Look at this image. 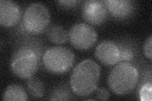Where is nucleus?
Listing matches in <instances>:
<instances>
[{"label":"nucleus","instance_id":"f3484780","mask_svg":"<svg viewBox=\"0 0 152 101\" xmlns=\"http://www.w3.org/2000/svg\"><path fill=\"white\" fill-rule=\"evenodd\" d=\"M95 92V97L96 100H108L110 97V93L108 91L104 88H97Z\"/></svg>","mask_w":152,"mask_h":101},{"label":"nucleus","instance_id":"9d476101","mask_svg":"<svg viewBox=\"0 0 152 101\" xmlns=\"http://www.w3.org/2000/svg\"><path fill=\"white\" fill-rule=\"evenodd\" d=\"M108 11L117 19H126L134 13L136 6L131 0H107L104 1Z\"/></svg>","mask_w":152,"mask_h":101},{"label":"nucleus","instance_id":"6ab92c4d","mask_svg":"<svg viewBox=\"0 0 152 101\" xmlns=\"http://www.w3.org/2000/svg\"><path fill=\"white\" fill-rule=\"evenodd\" d=\"M80 2V1L77 0H68V1H58V3L61 6L64 7H73Z\"/></svg>","mask_w":152,"mask_h":101},{"label":"nucleus","instance_id":"39448f33","mask_svg":"<svg viewBox=\"0 0 152 101\" xmlns=\"http://www.w3.org/2000/svg\"><path fill=\"white\" fill-rule=\"evenodd\" d=\"M50 15L48 9L44 4H31L23 15L22 25L23 30L31 34H39L48 27Z\"/></svg>","mask_w":152,"mask_h":101},{"label":"nucleus","instance_id":"f8f14e48","mask_svg":"<svg viewBox=\"0 0 152 101\" xmlns=\"http://www.w3.org/2000/svg\"><path fill=\"white\" fill-rule=\"evenodd\" d=\"M47 37L49 40L57 44L65 43L68 39V33L65 28L61 25H53L47 30Z\"/></svg>","mask_w":152,"mask_h":101},{"label":"nucleus","instance_id":"a211bd4d","mask_svg":"<svg viewBox=\"0 0 152 101\" xmlns=\"http://www.w3.org/2000/svg\"><path fill=\"white\" fill-rule=\"evenodd\" d=\"M151 46H152V36L150 35L148 39L146 40L143 46V51H144L145 55L150 60H151V57H152Z\"/></svg>","mask_w":152,"mask_h":101},{"label":"nucleus","instance_id":"7ed1b4c3","mask_svg":"<svg viewBox=\"0 0 152 101\" xmlns=\"http://www.w3.org/2000/svg\"><path fill=\"white\" fill-rule=\"evenodd\" d=\"M139 76L138 71L134 65L128 62H121L109 74L108 86L116 94H127L136 88Z\"/></svg>","mask_w":152,"mask_h":101},{"label":"nucleus","instance_id":"f03ea898","mask_svg":"<svg viewBox=\"0 0 152 101\" xmlns=\"http://www.w3.org/2000/svg\"><path fill=\"white\" fill-rule=\"evenodd\" d=\"M41 51L29 42L18 47L11 58V69L18 77L28 79L38 70Z\"/></svg>","mask_w":152,"mask_h":101},{"label":"nucleus","instance_id":"ddd939ff","mask_svg":"<svg viewBox=\"0 0 152 101\" xmlns=\"http://www.w3.org/2000/svg\"><path fill=\"white\" fill-rule=\"evenodd\" d=\"M27 89L28 92L34 98H41L45 94V85L43 82L37 77H32L28 78Z\"/></svg>","mask_w":152,"mask_h":101},{"label":"nucleus","instance_id":"0eeeda50","mask_svg":"<svg viewBox=\"0 0 152 101\" xmlns=\"http://www.w3.org/2000/svg\"><path fill=\"white\" fill-rule=\"evenodd\" d=\"M108 12L104 1L89 0L84 3L83 17L86 22L91 25H99L106 20Z\"/></svg>","mask_w":152,"mask_h":101},{"label":"nucleus","instance_id":"4468645a","mask_svg":"<svg viewBox=\"0 0 152 101\" xmlns=\"http://www.w3.org/2000/svg\"><path fill=\"white\" fill-rule=\"evenodd\" d=\"M118 49H119V60L118 62H129L133 60L134 57V52L132 48L124 43H120L118 44Z\"/></svg>","mask_w":152,"mask_h":101},{"label":"nucleus","instance_id":"2eb2a0df","mask_svg":"<svg viewBox=\"0 0 152 101\" xmlns=\"http://www.w3.org/2000/svg\"><path fill=\"white\" fill-rule=\"evenodd\" d=\"M151 84H146L141 86L140 91V99L142 101H151Z\"/></svg>","mask_w":152,"mask_h":101},{"label":"nucleus","instance_id":"423d86ee","mask_svg":"<svg viewBox=\"0 0 152 101\" xmlns=\"http://www.w3.org/2000/svg\"><path fill=\"white\" fill-rule=\"evenodd\" d=\"M98 35L94 28L86 23H77L70 28L68 39L70 44L79 50L91 48L97 41Z\"/></svg>","mask_w":152,"mask_h":101},{"label":"nucleus","instance_id":"dca6fc26","mask_svg":"<svg viewBox=\"0 0 152 101\" xmlns=\"http://www.w3.org/2000/svg\"><path fill=\"white\" fill-rule=\"evenodd\" d=\"M70 95L69 94L68 90H66L63 88H61L54 91V92L51 95L50 99L56 100H70Z\"/></svg>","mask_w":152,"mask_h":101},{"label":"nucleus","instance_id":"20e7f679","mask_svg":"<svg viewBox=\"0 0 152 101\" xmlns=\"http://www.w3.org/2000/svg\"><path fill=\"white\" fill-rule=\"evenodd\" d=\"M74 60L73 52L61 46L50 47L42 55V62L46 69L55 74L68 71L72 67Z\"/></svg>","mask_w":152,"mask_h":101},{"label":"nucleus","instance_id":"f257e3e1","mask_svg":"<svg viewBox=\"0 0 152 101\" xmlns=\"http://www.w3.org/2000/svg\"><path fill=\"white\" fill-rule=\"evenodd\" d=\"M100 68L93 60L86 59L75 66L70 76V84L73 92L78 96H87L98 88Z\"/></svg>","mask_w":152,"mask_h":101},{"label":"nucleus","instance_id":"1a4fd4ad","mask_svg":"<svg viewBox=\"0 0 152 101\" xmlns=\"http://www.w3.org/2000/svg\"><path fill=\"white\" fill-rule=\"evenodd\" d=\"M20 9L18 4L10 0L0 1V24L3 27L15 25L20 20Z\"/></svg>","mask_w":152,"mask_h":101},{"label":"nucleus","instance_id":"6e6552de","mask_svg":"<svg viewBox=\"0 0 152 101\" xmlns=\"http://www.w3.org/2000/svg\"><path fill=\"white\" fill-rule=\"evenodd\" d=\"M94 54L98 60L107 66H112L118 62L119 49L118 45L111 41H104L97 46Z\"/></svg>","mask_w":152,"mask_h":101},{"label":"nucleus","instance_id":"9b49d317","mask_svg":"<svg viewBox=\"0 0 152 101\" xmlns=\"http://www.w3.org/2000/svg\"><path fill=\"white\" fill-rule=\"evenodd\" d=\"M27 100L28 96L25 89L18 84L9 85L3 94V100L26 101Z\"/></svg>","mask_w":152,"mask_h":101}]
</instances>
